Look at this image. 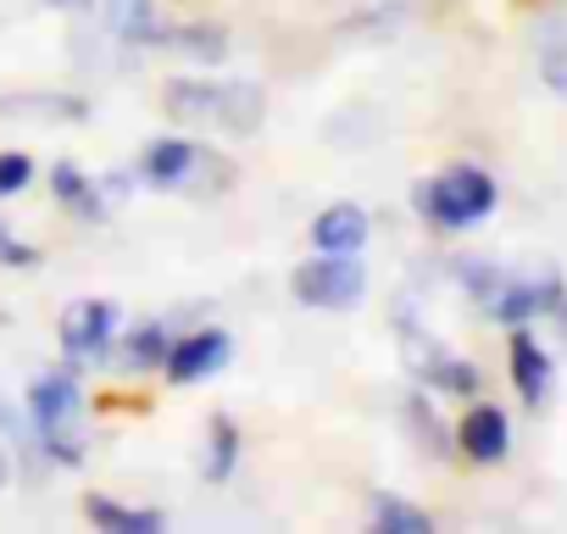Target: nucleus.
Masks as SVG:
<instances>
[{"label":"nucleus","instance_id":"1","mask_svg":"<svg viewBox=\"0 0 567 534\" xmlns=\"http://www.w3.org/2000/svg\"><path fill=\"white\" fill-rule=\"evenodd\" d=\"M412 206L429 228H473L501 206V184L478 162H451L412 189Z\"/></svg>","mask_w":567,"mask_h":534},{"label":"nucleus","instance_id":"2","mask_svg":"<svg viewBox=\"0 0 567 534\" xmlns=\"http://www.w3.org/2000/svg\"><path fill=\"white\" fill-rule=\"evenodd\" d=\"M162 106H167V117H178L184 129L189 123H212V129H223V134H256L261 129V117H267V101H261V90L256 84H206V79H173L167 84V95H162Z\"/></svg>","mask_w":567,"mask_h":534},{"label":"nucleus","instance_id":"3","mask_svg":"<svg viewBox=\"0 0 567 534\" xmlns=\"http://www.w3.org/2000/svg\"><path fill=\"white\" fill-rule=\"evenodd\" d=\"M29 407V423L40 434V451L62 468H79L84 462V445H79V412H84V390H79V368H51L29 384L23 396Z\"/></svg>","mask_w":567,"mask_h":534},{"label":"nucleus","instance_id":"4","mask_svg":"<svg viewBox=\"0 0 567 534\" xmlns=\"http://www.w3.org/2000/svg\"><path fill=\"white\" fill-rule=\"evenodd\" d=\"M290 296L312 312H351L368 296L362 250H312L290 274Z\"/></svg>","mask_w":567,"mask_h":534},{"label":"nucleus","instance_id":"5","mask_svg":"<svg viewBox=\"0 0 567 534\" xmlns=\"http://www.w3.org/2000/svg\"><path fill=\"white\" fill-rule=\"evenodd\" d=\"M56 340H62V357L73 368H90V362H106L112 340H117V301L106 296H84L62 312L56 324Z\"/></svg>","mask_w":567,"mask_h":534},{"label":"nucleus","instance_id":"6","mask_svg":"<svg viewBox=\"0 0 567 534\" xmlns=\"http://www.w3.org/2000/svg\"><path fill=\"white\" fill-rule=\"evenodd\" d=\"M484 312H489L495 324H506V329L534 324V318H556V312H561V279H556V274H539V279L506 274L501 290L484 301Z\"/></svg>","mask_w":567,"mask_h":534},{"label":"nucleus","instance_id":"7","mask_svg":"<svg viewBox=\"0 0 567 534\" xmlns=\"http://www.w3.org/2000/svg\"><path fill=\"white\" fill-rule=\"evenodd\" d=\"M228 357H234V340H228L223 329H189V335H178V340L167 346L162 373H167L173 384H206L212 373L228 368Z\"/></svg>","mask_w":567,"mask_h":534},{"label":"nucleus","instance_id":"8","mask_svg":"<svg viewBox=\"0 0 567 534\" xmlns=\"http://www.w3.org/2000/svg\"><path fill=\"white\" fill-rule=\"evenodd\" d=\"M451 445H456L467 462L495 468V462H506V451H512V423H506V412H501V407L473 401V407L462 412V423L451 429Z\"/></svg>","mask_w":567,"mask_h":534},{"label":"nucleus","instance_id":"9","mask_svg":"<svg viewBox=\"0 0 567 534\" xmlns=\"http://www.w3.org/2000/svg\"><path fill=\"white\" fill-rule=\"evenodd\" d=\"M195 167H200V145L189 134H162L140 151V178L151 189H184L195 178Z\"/></svg>","mask_w":567,"mask_h":534},{"label":"nucleus","instance_id":"10","mask_svg":"<svg viewBox=\"0 0 567 534\" xmlns=\"http://www.w3.org/2000/svg\"><path fill=\"white\" fill-rule=\"evenodd\" d=\"M506 373H512V384H517V396L528 401V407H545V396H550V357H545V346L528 335V324H517L512 329V340H506Z\"/></svg>","mask_w":567,"mask_h":534},{"label":"nucleus","instance_id":"11","mask_svg":"<svg viewBox=\"0 0 567 534\" xmlns=\"http://www.w3.org/2000/svg\"><path fill=\"white\" fill-rule=\"evenodd\" d=\"M412 373L429 384V390H440V396H462V401H473L478 396V368L473 362H462V357H451L445 346H434V340H412Z\"/></svg>","mask_w":567,"mask_h":534},{"label":"nucleus","instance_id":"12","mask_svg":"<svg viewBox=\"0 0 567 534\" xmlns=\"http://www.w3.org/2000/svg\"><path fill=\"white\" fill-rule=\"evenodd\" d=\"M368 234H373V217L357 201H334L312 217V250H362Z\"/></svg>","mask_w":567,"mask_h":534},{"label":"nucleus","instance_id":"13","mask_svg":"<svg viewBox=\"0 0 567 534\" xmlns=\"http://www.w3.org/2000/svg\"><path fill=\"white\" fill-rule=\"evenodd\" d=\"M84 517H90V528H101V534H162V528H167L162 512H151V506H123V501H112V495H84Z\"/></svg>","mask_w":567,"mask_h":534},{"label":"nucleus","instance_id":"14","mask_svg":"<svg viewBox=\"0 0 567 534\" xmlns=\"http://www.w3.org/2000/svg\"><path fill=\"white\" fill-rule=\"evenodd\" d=\"M156 45L212 68V62L228 57V29H217V23H178V29H156Z\"/></svg>","mask_w":567,"mask_h":534},{"label":"nucleus","instance_id":"15","mask_svg":"<svg viewBox=\"0 0 567 534\" xmlns=\"http://www.w3.org/2000/svg\"><path fill=\"white\" fill-rule=\"evenodd\" d=\"M234 468H239V423L228 418V412H212V423H206V484H228L234 479Z\"/></svg>","mask_w":567,"mask_h":534},{"label":"nucleus","instance_id":"16","mask_svg":"<svg viewBox=\"0 0 567 534\" xmlns=\"http://www.w3.org/2000/svg\"><path fill=\"white\" fill-rule=\"evenodd\" d=\"M51 195L68 206V212H79V217H101L106 206H101V184L84 173V167H73V162H51Z\"/></svg>","mask_w":567,"mask_h":534},{"label":"nucleus","instance_id":"17","mask_svg":"<svg viewBox=\"0 0 567 534\" xmlns=\"http://www.w3.org/2000/svg\"><path fill=\"white\" fill-rule=\"evenodd\" d=\"M106 23L123 45H156V7L151 0H106Z\"/></svg>","mask_w":567,"mask_h":534},{"label":"nucleus","instance_id":"18","mask_svg":"<svg viewBox=\"0 0 567 534\" xmlns=\"http://www.w3.org/2000/svg\"><path fill=\"white\" fill-rule=\"evenodd\" d=\"M373 534H434V517L401 495H379L373 501Z\"/></svg>","mask_w":567,"mask_h":534},{"label":"nucleus","instance_id":"19","mask_svg":"<svg viewBox=\"0 0 567 534\" xmlns=\"http://www.w3.org/2000/svg\"><path fill=\"white\" fill-rule=\"evenodd\" d=\"M167 346H173L167 324H140V329L123 340V368H134V373L162 368V362H167Z\"/></svg>","mask_w":567,"mask_h":534},{"label":"nucleus","instance_id":"20","mask_svg":"<svg viewBox=\"0 0 567 534\" xmlns=\"http://www.w3.org/2000/svg\"><path fill=\"white\" fill-rule=\"evenodd\" d=\"M34 184V156L29 151H0V201H12Z\"/></svg>","mask_w":567,"mask_h":534},{"label":"nucleus","instance_id":"21","mask_svg":"<svg viewBox=\"0 0 567 534\" xmlns=\"http://www.w3.org/2000/svg\"><path fill=\"white\" fill-rule=\"evenodd\" d=\"M406 423L429 440V451H434V456H445V451H451V445H445V429L434 423V401H429V396H412V401H406Z\"/></svg>","mask_w":567,"mask_h":534},{"label":"nucleus","instance_id":"22","mask_svg":"<svg viewBox=\"0 0 567 534\" xmlns=\"http://www.w3.org/2000/svg\"><path fill=\"white\" fill-rule=\"evenodd\" d=\"M40 261V250L34 245H23L7 223H0V267H34Z\"/></svg>","mask_w":567,"mask_h":534},{"label":"nucleus","instance_id":"23","mask_svg":"<svg viewBox=\"0 0 567 534\" xmlns=\"http://www.w3.org/2000/svg\"><path fill=\"white\" fill-rule=\"evenodd\" d=\"M539 68H545V84H550V90H556V95L567 101V45L545 51V62H539Z\"/></svg>","mask_w":567,"mask_h":534},{"label":"nucleus","instance_id":"24","mask_svg":"<svg viewBox=\"0 0 567 534\" xmlns=\"http://www.w3.org/2000/svg\"><path fill=\"white\" fill-rule=\"evenodd\" d=\"M0 112H62V117H79V101H7Z\"/></svg>","mask_w":567,"mask_h":534},{"label":"nucleus","instance_id":"25","mask_svg":"<svg viewBox=\"0 0 567 534\" xmlns=\"http://www.w3.org/2000/svg\"><path fill=\"white\" fill-rule=\"evenodd\" d=\"M45 7H56V12H84V7H95V0H45Z\"/></svg>","mask_w":567,"mask_h":534},{"label":"nucleus","instance_id":"26","mask_svg":"<svg viewBox=\"0 0 567 534\" xmlns=\"http://www.w3.org/2000/svg\"><path fill=\"white\" fill-rule=\"evenodd\" d=\"M0 484H7V462H0Z\"/></svg>","mask_w":567,"mask_h":534}]
</instances>
